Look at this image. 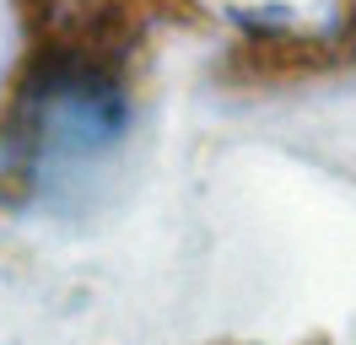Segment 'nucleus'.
<instances>
[{
	"label": "nucleus",
	"mask_w": 356,
	"mask_h": 345,
	"mask_svg": "<svg viewBox=\"0 0 356 345\" xmlns=\"http://www.w3.org/2000/svg\"><path fill=\"white\" fill-rule=\"evenodd\" d=\"M22 65L0 103V194L60 200L108 162L135 113V60L184 0H17Z\"/></svg>",
	"instance_id": "1"
},
{
	"label": "nucleus",
	"mask_w": 356,
	"mask_h": 345,
	"mask_svg": "<svg viewBox=\"0 0 356 345\" xmlns=\"http://www.w3.org/2000/svg\"><path fill=\"white\" fill-rule=\"evenodd\" d=\"M346 60H356V0L324 33H275V38H248L238 49V65L254 81H302L340 70Z\"/></svg>",
	"instance_id": "2"
}]
</instances>
